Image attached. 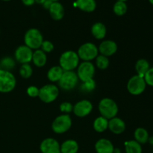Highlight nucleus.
<instances>
[{
  "instance_id": "14",
  "label": "nucleus",
  "mask_w": 153,
  "mask_h": 153,
  "mask_svg": "<svg viewBox=\"0 0 153 153\" xmlns=\"http://www.w3.org/2000/svg\"><path fill=\"white\" fill-rule=\"evenodd\" d=\"M118 49L117 44L115 41L111 40H105L100 43L98 47L100 55L108 58L109 56L114 55Z\"/></svg>"
},
{
  "instance_id": "36",
  "label": "nucleus",
  "mask_w": 153,
  "mask_h": 153,
  "mask_svg": "<svg viewBox=\"0 0 153 153\" xmlns=\"http://www.w3.org/2000/svg\"><path fill=\"white\" fill-rule=\"evenodd\" d=\"M52 2H53V1H50V0H46V1H45V2L43 3L42 5H43V7H44L45 9H46V10H49Z\"/></svg>"
},
{
  "instance_id": "24",
  "label": "nucleus",
  "mask_w": 153,
  "mask_h": 153,
  "mask_svg": "<svg viewBox=\"0 0 153 153\" xmlns=\"http://www.w3.org/2000/svg\"><path fill=\"white\" fill-rule=\"evenodd\" d=\"M134 140L138 142L140 144H145L149 140V135L147 130L142 127L136 128L134 132Z\"/></svg>"
},
{
  "instance_id": "33",
  "label": "nucleus",
  "mask_w": 153,
  "mask_h": 153,
  "mask_svg": "<svg viewBox=\"0 0 153 153\" xmlns=\"http://www.w3.org/2000/svg\"><path fill=\"white\" fill-rule=\"evenodd\" d=\"M40 49L45 52V53H50L52 52L54 49V45L49 40H43L41 46H40Z\"/></svg>"
},
{
  "instance_id": "5",
  "label": "nucleus",
  "mask_w": 153,
  "mask_h": 153,
  "mask_svg": "<svg viewBox=\"0 0 153 153\" xmlns=\"http://www.w3.org/2000/svg\"><path fill=\"white\" fill-rule=\"evenodd\" d=\"M72 123L73 121L70 115L63 114L57 117L53 120L52 123V131L56 134H64L70 130Z\"/></svg>"
},
{
  "instance_id": "22",
  "label": "nucleus",
  "mask_w": 153,
  "mask_h": 153,
  "mask_svg": "<svg viewBox=\"0 0 153 153\" xmlns=\"http://www.w3.org/2000/svg\"><path fill=\"white\" fill-rule=\"evenodd\" d=\"M64 70L60 66H54L47 72V78L51 82H58L64 73Z\"/></svg>"
},
{
  "instance_id": "2",
  "label": "nucleus",
  "mask_w": 153,
  "mask_h": 153,
  "mask_svg": "<svg viewBox=\"0 0 153 153\" xmlns=\"http://www.w3.org/2000/svg\"><path fill=\"white\" fill-rule=\"evenodd\" d=\"M99 111L102 117L110 120L117 117L119 108L116 102L111 98H103L98 105Z\"/></svg>"
},
{
  "instance_id": "25",
  "label": "nucleus",
  "mask_w": 153,
  "mask_h": 153,
  "mask_svg": "<svg viewBox=\"0 0 153 153\" xmlns=\"http://www.w3.org/2000/svg\"><path fill=\"white\" fill-rule=\"evenodd\" d=\"M149 68H150V65H149V61L144 58H140L137 60L135 64V70L137 72V75L141 77H144L145 74Z\"/></svg>"
},
{
  "instance_id": "30",
  "label": "nucleus",
  "mask_w": 153,
  "mask_h": 153,
  "mask_svg": "<svg viewBox=\"0 0 153 153\" xmlns=\"http://www.w3.org/2000/svg\"><path fill=\"white\" fill-rule=\"evenodd\" d=\"M0 67H2L3 70L10 71L15 67L14 60L10 57H5V58H2V60L0 62Z\"/></svg>"
},
{
  "instance_id": "1",
  "label": "nucleus",
  "mask_w": 153,
  "mask_h": 153,
  "mask_svg": "<svg viewBox=\"0 0 153 153\" xmlns=\"http://www.w3.org/2000/svg\"><path fill=\"white\" fill-rule=\"evenodd\" d=\"M79 57L77 52L68 50L63 52L59 58V66L64 71H74L79 64Z\"/></svg>"
},
{
  "instance_id": "37",
  "label": "nucleus",
  "mask_w": 153,
  "mask_h": 153,
  "mask_svg": "<svg viewBox=\"0 0 153 153\" xmlns=\"http://www.w3.org/2000/svg\"><path fill=\"white\" fill-rule=\"evenodd\" d=\"M22 1L26 6H31L35 3V0H22Z\"/></svg>"
},
{
  "instance_id": "29",
  "label": "nucleus",
  "mask_w": 153,
  "mask_h": 153,
  "mask_svg": "<svg viewBox=\"0 0 153 153\" xmlns=\"http://www.w3.org/2000/svg\"><path fill=\"white\" fill-rule=\"evenodd\" d=\"M33 74V69L29 64H23L19 68V75L23 79H29Z\"/></svg>"
},
{
  "instance_id": "39",
  "label": "nucleus",
  "mask_w": 153,
  "mask_h": 153,
  "mask_svg": "<svg viewBox=\"0 0 153 153\" xmlns=\"http://www.w3.org/2000/svg\"><path fill=\"white\" fill-rule=\"evenodd\" d=\"M114 153H121L120 149H118V148H114Z\"/></svg>"
},
{
  "instance_id": "7",
  "label": "nucleus",
  "mask_w": 153,
  "mask_h": 153,
  "mask_svg": "<svg viewBox=\"0 0 153 153\" xmlns=\"http://www.w3.org/2000/svg\"><path fill=\"white\" fill-rule=\"evenodd\" d=\"M77 54L79 59L83 61H91L99 55L98 47L91 42L83 43L78 49Z\"/></svg>"
},
{
  "instance_id": "13",
  "label": "nucleus",
  "mask_w": 153,
  "mask_h": 153,
  "mask_svg": "<svg viewBox=\"0 0 153 153\" xmlns=\"http://www.w3.org/2000/svg\"><path fill=\"white\" fill-rule=\"evenodd\" d=\"M61 145L57 140L47 137L40 143V149L42 153H61Z\"/></svg>"
},
{
  "instance_id": "10",
  "label": "nucleus",
  "mask_w": 153,
  "mask_h": 153,
  "mask_svg": "<svg viewBox=\"0 0 153 153\" xmlns=\"http://www.w3.org/2000/svg\"><path fill=\"white\" fill-rule=\"evenodd\" d=\"M79 80L77 74L75 71H64L58 81V85L60 88L64 91H72L76 87Z\"/></svg>"
},
{
  "instance_id": "17",
  "label": "nucleus",
  "mask_w": 153,
  "mask_h": 153,
  "mask_svg": "<svg viewBox=\"0 0 153 153\" xmlns=\"http://www.w3.org/2000/svg\"><path fill=\"white\" fill-rule=\"evenodd\" d=\"M49 14L54 20H61L64 16V7L59 1H54L52 3L49 9Z\"/></svg>"
},
{
  "instance_id": "20",
  "label": "nucleus",
  "mask_w": 153,
  "mask_h": 153,
  "mask_svg": "<svg viewBox=\"0 0 153 153\" xmlns=\"http://www.w3.org/2000/svg\"><path fill=\"white\" fill-rule=\"evenodd\" d=\"M33 64L37 67H43L47 62V55L43 51L39 49L33 52L32 60Z\"/></svg>"
},
{
  "instance_id": "31",
  "label": "nucleus",
  "mask_w": 153,
  "mask_h": 153,
  "mask_svg": "<svg viewBox=\"0 0 153 153\" xmlns=\"http://www.w3.org/2000/svg\"><path fill=\"white\" fill-rule=\"evenodd\" d=\"M96 88V82L94 80V79H91V80L86 81V82H82V85H81V90L84 92L90 93L91 91H94Z\"/></svg>"
},
{
  "instance_id": "12",
  "label": "nucleus",
  "mask_w": 153,
  "mask_h": 153,
  "mask_svg": "<svg viewBox=\"0 0 153 153\" xmlns=\"http://www.w3.org/2000/svg\"><path fill=\"white\" fill-rule=\"evenodd\" d=\"M33 51L25 45H22L16 48L14 52V57L16 61L20 64H29L32 60Z\"/></svg>"
},
{
  "instance_id": "38",
  "label": "nucleus",
  "mask_w": 153,
  "mask_h": 153,
  "mask_svg": "<svg viewBox=\"0 0 153 153\" xmlns=\"http://www.w3.org/2000/svg\"><path fill=\"white\" fill-rule=\"evenodd\" d=\"M46 1V0H35V2L39 4H43Z\"/></svg>"
},
{
  "instance_id": "11",
  "label": "nucleus",
  "mask_w": 153,
  "mask_h": 153,
  "mask_svg": "<svg viewBox=\"0 0 153 153\" xmlns=\"http://www.w3.org/2000/svg\"><path fill=\"white\" fill-rule=\"evenodd\" d=\"M93 104L88 100H82L73 105V113L78 117H85L93 111Z\"/></svg>"
},
{
  "instance_id": "41",
  "label": "nucleus",
  "mask_w": 153,
  "mask_h": 153,
  "mask_svg": "<svg viewBox=\"0 0 153 153\" xmlns=\"http://www.w3.org/2000/svg\"><path fill=\"white\" fill-rule=\"evenodd\" d=\"M149 3L152 4V5H153V0H149Z\"/></svg>"
},
{
  "instance_id": "40",
  "label": "nucleus",
  "mask_w": 153,
  "mask_h": 153,
  "mask_svg": "<svg viewBox=\"0 0 153 153\" xmlns=\"http://www.w3.org/2000/svg\"><path fill=\"white\" fill-rule=\"evenodd\" d=\"M148 141H149V143H151V144L153 145V136H152V137H149V140H148Z\"/></svg>"
},
{
  "instance_id": "3",
  "label": "nucleus",
  "mask_w": 153,
  "mask_h": 153,
  "mask_svg": "<svg viewBox=\"0 0 153 153\" xmlns=\"http://www.w3.org/2000/svg\"><path fill=\"white\" fill-rule=\"evenodd\" d=\"M43 37L40 31L37 28H30L25 32L24 35V43L25 45L31 49H40L42 43L43 41Z\"/></svg>"
},
{
  "instance_id": "43",
  "label": "nucleus",
  "mask_w": 153,
  "mask_h": 153,
  "mask_svg": "<svg viewBox=\"0 0 153 153\" xmlns=\"http://www.w3.org/2000/svg\"><path fill=\"white\" fill-rule=\"evenodd\" d=\"M117 1H126L127 0H117Z\"/></svg>"
},
{
  "instance_id": "16",
  "label": "nucleus",
  "mask_w": 153,
  "mask_h": 153,
  "mask_svg": "<svg viewBox=\"0 0 153 153\" xmlns=\"http://www.w3.org/2000/svg\"><path fill=\"white\" fill-rule=\"evenodd\" d=\"M95 150L97 153H114V146L110 140L101 138L96 142Z\"/></svg>"
},
{
  "instance_id": "28",
  "label": "nucleus",
  "mask_w": 153,
  "mask_h": 153,
  "mask_svg": "<svg viewBox=\"0 0 153 153\" xmlns=\"http://www.w3.org/2000/svg\"><path fill=\"white\" fill-rule=\"evenodd\" d=\"M110 64V61L108 57L100 55L96 58V66L100 70H106Z\"/></svg>"
},
{
  "instance_id": "44",
  "label": "nucleus",
  "mask_w": 153,
  "mask_h": 153,
  "mask_svg": "<svg viewBox=\"0 0 153 153\" xmlns=\"http://www.w3.org/2000/svg\"><path fill=\"white\" fill-rule=\"evenodd\" d=\"M1 1H10V0H1Z\"/></svg>"
},
{
  "instance_id": "15",
  "label": "nucleus",
  "mask_w": 153,
  "mask_h": 153,
  "mask_svg": "<svg viewBox=\"0 0 153 153\" xmlns=\"http://www.w3.org/2000/svg\"><path fill=\"white\" fill-rule=\"evenodd\" d=\"M108 129L115 134H120L126 130V123L121 118L115 117L108 120Z\"/></svg>"
},
{
  "instance_id": "19",
  "label": "nucleus",
  "mask_w": 153,
  "mask_h": 153,
  "mask_svg": "<svg viewBox=\"0 0 153 153\" xmlns=\"http://www.w3.org/2000/svg\"><path fill=\"white\" fill-rule=\"evenodd\" d=\"M76 5L82 11L91 13L97 8V1L96 0H76Z\"/></svg>"
},
{
  "instance_id": "18",
  "label": "nucleus",
  "mask_w": 153,
  "mask_h": 153,
  "mask_svg": "<svg viewBox=\"0 0 153 153\" xmlns=\"http://www.w3.org/2000/svg\"><path fill=\"white\" fill-rule=\"evenodd\" d=\"M91 34L93 37L97 40L104 39L107 34V28H106L105 25L100 22L94 23L91 27Z\"/></svg>"
},
{
  "instance_id": "4",
  "label": "nucleus",
  "mask_w": 153,
  "mask_h": 153,
  "mask_svg": "<svg viewBox=\"0 0 153 153\" xmlns=\"http://www.w3.org/2000/svg\"><path fill=\"white\" fill-rule=\"evenodd\" d=\"M16 85V79L14 75L8 70L0 69V93L11 92Z\"/></svg>"
},
{
  "instance_id": "35",
  "label": "nucleus",
  "mask_w": 153,
  "mask_h": 153,
  "mask_svg": "<svg viewBox=\"0 0 153 153\" xmlns=\"http://www.w3.org/2000/svg\"><path fill=\"white\" fill-rule=\"evenodd\" d=\"M39 91H40V88H38L37 87L34 86V85H31L29 86L26 90L27 94L30 97H37L39 95Z\"/></svg>"
},
{
  "instance_id": "6",
  "label": "nucleus",
  "mask_w": 153,
  "mask_h": 153,
  "mask_svg": "<svg viewBox=\"0 0 153 153\" xmlns=\"http://www.w3.org/2000/svg\"><path fill=\"white\" fill-rule=\"evenodd\" d=\"M59 95V89L54 84H48L40 88L38 97L45 103H51L55 101Z\"/></svg>"
},
{
  "instance_id": "21",
  "label": "nucleus",
  "mask_w": 153,
  "mask_h": 153,
  "mask_svg": "<svg viewBox=\"0 0 153 153\" xmlns=\"http://www.w3.org/2000/svg\"><path fill=\"white\" fill-rule=\"evenodd\" d=\"M60 148L61 153H77L79 146L76 140L69 139L63 142Z\"/></svg>"
},
{
  "instance_id": "34",
  "label": "nucleus",
  "mask_w": 153,
  "mask_h": 153,
  "mask_svg": "<svg viewBox=\"0 0 153 153\" xmlns=\"http://www.w3.org/2000/svg\"><path fill=\"white\" fill-rule=\"evenodd\" d=\"M144 80L146 82V85L153 87V67L149 69L144 76Z\"/></svg>"
},
{
  "instance_id": "32",
  "label": "nucleus",
  "mask_w": 153,
  "mask_h": 153,
  "mask_svg": "<svg viewBox=\"0 0 153 153\" xmlns=\"http://www.w3.org/2000/svg\"><path fill=\"white\" fill-rule=\"evenodd\" d=\"M60 111L65 114H69L73 110V105L69 102H64L60 105Z\"/></svg>"
},
{
  "instance_id": "9",
  "label": "nucleus",
  "mask_w": 153,
  "mask_h": 153,
  "mask_svg": "<svg viewBox=\"0 0 153 153\" xmlns=\"http://www.w3.org/2000/svg\"><path fill=\"white\" fill-rule=\"evenodd\" d=\"M95 70V66L91 61H82L78 66L76 74L79 80L84 82L94 79Z\"/></svg>"
},
{
  "instance_id": "27",
  "label": "nucleus",
  "mask_w": 153,
  "mask_h": 153,
  "mask_svg": "<svg viewBox=\"0 0 153 153\" xmlns=\"http://www.w3.org/2000/svg\"><path fill=\"white\" fill-rule=\"evenodd\" d=\"M128 10V6L126 1H117L113 6V11L117 16H123Z\"/></svg>"
},
{
  "instance_id": "26",
  "label": "nucleus",
  "mask_w": 153,
  "mask_h": 153,
  "mask_svg": "<svg viewBox=\"0 0 153 153\" xmlns=\"http://www.w3.org/2000/svg\"><path fill=\"white\" fill-rule=\"evenodd\" d=\"M126 153H142L141 144L134 140H131L125 143Z\"/></svg>"
},
{
  "instance_id": "8",
  "label": "nucleus",
  "mask_w": 153,
  "mask_h": 153,
  "mask_svg": "<svg viewBox=\"0 0 153 153\" xmlns=\"http://www.w3.org/2000/svg\"><path fill=\"white\" fill-rule=\"evenodd\" d=\"M127 90L131 95L138 96L143 94L146 88V83L144 78L135 75L130 78L127 83Z\"/></svg>"
},
{
  "instance_id": "42",
  "label": "nucleus",
  "mask_w": 153,
  "mask_h": 153,
  "mask_svg": "<svg viewBox=\"0 0 153 153\" xmlns=\"http://www.w3.org/2000/svg\"><path fill=\"white\" fill-rule=\"evenodd\" d=\"M50 1H59V0H50Z\"/></svg>"
},
{
  "instance_id": "23",
  "label": "nucleus",
  "mask_w": 153,
  "mask_h": 153,
  "mask_svg": "<svg viewBox=\"0 0 153 153\" xmlns=\"http://www.w3.org/2000/svg\"><path fill=\"white\" fill-rule=\"evenodd\" d=\"M94 130L97 132L102 133L108 128V120L100 116L95 119L93 124Z\"/></svg>"
}]
</instances>
